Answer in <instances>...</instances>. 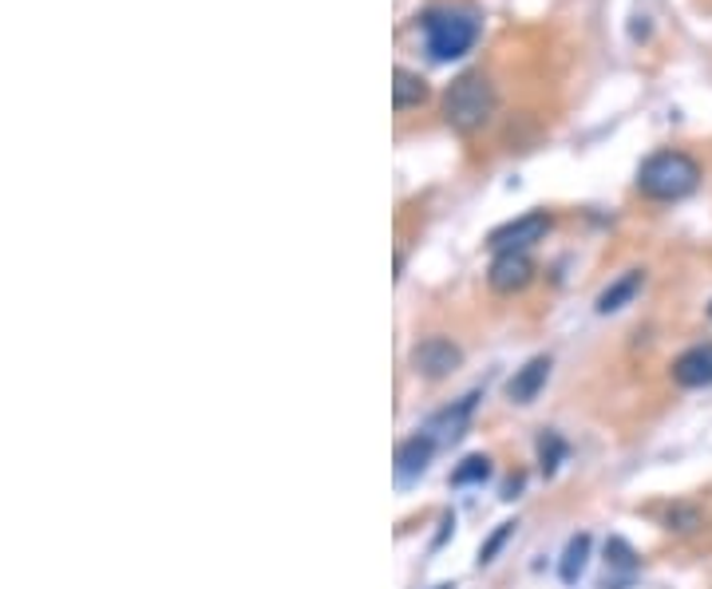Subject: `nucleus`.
<instances>
[{
    "label": "nucleus",
    "mask_w": 712,
    "mask_h": 589,
    "mask_svg": "<svg viewBox=\"0 0 712 589\" xmlns=\"http://www.w3.org/2000/svg\"><path fill=\"white\" fill-rule=\"evenodd\" d=\"M701 186V162L684 151H657L637 171V191L653 202H681Z\"/></svg>",
    "instance_id": "obj_1"
},
{
    "label": "nucleus",
    "mask_w": 712,
    "mask_h": 589,
    "mask_svg": "<svg viewBox=\"0 0 712 589\" xmlns=\"http://www.w3.org/2000/svg\"><path fill=\"white\" fill-rule=\"evenodd\" d=\"M419 32H424L427 56L447 64V60H459L464 52H471V44L479 40V20L467 9L436 4L419 17Z\"/></svg>",
    "instance_id": "obj_2"
},
{
    "label": "nucleus",
    "mask_w": 712,
    "mask_h": 589,
    "mask_svg": "<svg viewBox=\"0 0 712 589\" xmlns=\"http://www.w3.org/2000/svg\"><path fill=\"white\" fill-rule=\"evenodd\" d=\"M495 115V87L483 72H464L447 84L444 92V119L451 131L475 135L479 127L491 124Z\"/></svg>",
    "instance_id": "obj_3"
},
{
    "label": "nucleus",
    "mask_w": 712,
    "mask_h": 589,
    "mask_svg": "<svg viewBox=\"0 0 712 589\" xmlns=\"http://www.w3.org/2000/svg\"><path fill=\"white\" fill-rule=\"evenodd\" d=\"M551 226H554V218L546 210H531V214H522V218L495 229L491 238H487V246H491L495 254H527L534 242H542L551 234Z\"/></svg>",
    "instance_id": "obj_4"
},
{
    "label": "nucleus",
    "mask_w": 712,
    "mask_h": 589,
    "mask_svg": "<svg viewBox=\"0 0 712 589\" xmlns=\"http://www.w3.org/2000/svg\"><path fill=\"white\" fill-rule=\"evenodd\" d=\"M459 361H464V352L447 341V336H427V341H419L416 349H412V364H416V372H424L427 381H444V376H451V372L459 368Z\"/></svg>",
    "instance_id": "obj_5"
},
{
    "label": "nucleus",
    "mask_w": 712,
    "mask_h": 589,
    "mask_svg": "<svg viewBox=\"0 0 712 589\" xmlns=\"http://www.w3.org/2000/svg\"><path fill=\"white\" fill-rule=\"evenodd\" d=\"M487 281L495 293H519L534 281V261L527 254H495Z\"/></svg>",
    "instance_id": "obj_6"
},
{
    "label": "nucleus",
    "mask_w": 712,
    "mask_h": 589,
    "mask_svg": "<svg viewBox=\"0 0 712 589\" xmlns=\"http://www.w3.org/2000/svg\"><path fill=\"white\" fill-rule=\"evenodd\" d=\"M432 456H436V436L416 431V436L404 439V443L396 447V483L404 486V483H412V479L424 475Z\"/></svg>",
    "instance_id": "obj_7"
},
{
    "label": "nucleus",
    "mask_w": 712,
    "mask_h": 589,
    "mask_svg": "<svg viewBox=\"0 0 712 589\" xmlns=\"http://www.w3.org/2000/svg\"><path fill=\"white\" fill-rule=\"evenodd\" d=\"M673 381L681 388H709L712 384V344H693L673 361Z\"/></svg>",
    "instance_id": "obj_8"
},
{
    "label": "nucleus",
    "mask_w": 712,
    "mask_h": 589,
    "mask_svg": "<svg viewBox=\"0 0 712 589\" xmlns=\"http://www.w3.org/2000/svg\"><path fill=\"white\" fill-rule=\"evenodd\" d=\"M546 381H551V356H534V361H527L511 376V384H507V396H511L514 404H531V399L546 388Z\"/></svg>",
    "instance_id": "obj_9"
},
{
    "label": "nucleus",
    "mask_w": 712,
    "mask_h": 589,
    "mask_svg": "<svg viewBox=\"0 0 712 589\" xmlns=\"http://www.w3.org/2000/svg\"><path fill=\"white\" fill-rule=\"evenodd\" d=\"M475 404H479V396L471 392V396L456 399L451 408L436 411V416H432V424H427V436L436 431V443H439V439H444V443H456V439L464 436V428H467V419H471Z\"/></svg>",
    "instance_id": "obj_10"
},
{
    "label": "nucleus",
    "mask_w": 712,
    "mask_h": 589,
    "mask_svg": "<svg viewBox=\"0 0 712 589\" xmlns=\"http://www.w3.org/2000/svg\"><path fill=\"white\" fill-rule=\"evenodd\" d=\"M641 286H646V274H641V269H629V274H621L614 286H606L598 293V313H617V309H626V304L641 293Z\"/></svg>",
    "instance_id": "obj_11"
},
{
    "label": "nucleus",
    "mask_w": 712,
    "mask_h": 589,
    "mask_svg": "<svg viewBox=\"0 0 712 589\" xmlns=\"http://www.w3.org/2000/svg\"><path fill=\"white\" fill-rule=\"evenodd\" d=\"M396 84H392V107L396 111H408V107H419L427 99V79L419 72H408V67H396Z\"/></svg>",
    "instance_id": "obj_12"
},
{
    "label": "nucleus",
    "mask_w": 712,
    "mask_h": 589,
    "mask_svg": "<svg viewBox=\"0 0 712 589\" xmlns=\"http://www.w3.org/2000/svg\"><path fill=\"white\" fill-rule=\"evenodd\" d=\"M589 566V534H574L566 542V550H562V561H559V578L566 586H578V578L586 574Z\"/></svg>",
    "instance_id": "obj_13"
},
{
    "label": "nucleus",
    "mask_w": 712,
    "mask_h": 589,
    "mask_svg": "<svg viewBox=\"0 0 712 589\" xmlns=\"http://www.w3.org/2000/svg\"><path fill=\"white\" fill-rule=\"evenodd\" d=\"M491 479V459L487 456H467L464 463L451 471V483L456 486H475V483H487Z\"/></svg>",
    "instance_id": "obj_14"
},
{
    "label": "nucleus",
    "mask_w": 712,
    "mask_h": 589,
    "mask_svg": "<svg viewBox=\"0 0 712 589\" xmlns=\"http://www.w3.org/2000/svg\"><path fill=\"white\" fill-rule=\"evenodd\" d=\"M562 459H566V443H562L559 431H546V436H539V467H542V475H554Z\"/></svg>",
    "instance_id": "obj_15"
},
{
    "label": "nucleus",
    "mask_w": 712,
    "mask_h": 589,
    "mask_svg": "<svg viewBox=\"0 0 712 589\" xmlns=\"http://www.w3.org/2000/svg\"><path fill=\"white\" fill-rule=\"evenodd\" d=\"M606 561L609 566H617V570H626V574H634L637 570V554L629 550L626 542L621 538H609V546H606Z\"/></svg>",
    "instance_id": "obj_16"
},
{
    "label": "nucleus",
    "mask_w": 712,
    "mask_h": 589,
    "mask_svg": "<svg viewBox=\"0 0 712 589\" xmlns=\"http://www.w3.org/2000/svg\"><path fill=\"white\" fill-rule=\"evenodd\" d=\"M514 526H519V523H499V531H495L491 538H487L483 546H479V566H487V561H495V554H499V546H503V542L514 534Z\"/></svg>",
    "instance_id": "obj_17"
},
{
    "label": "nucleus",
    "mask_w": 712,
    "mask_h": 589,
    "mask_svg": "<svg viewBox=\"0 0 712 589\" xmlns=\"http://www.w3.org/2000/svg\"><path fill=\"white\" fill-rule=\"evenodd\" d=\"M439 589H451V586H439Z\"/></svg>",
    "instance_id": "obj_18"
},
{
    "label": "nucleus",
    "mask_w": 712,
    "mask_h": 589,
    "mask_svg": "<svg viewBox=\"0 0 712 589\" xmlns=\"http://www.w3.org/2000/svg\"><path fill=\"white\" fill-rule=\"evenodd\" d=\"M709 317H712V304H709Z\"/></svg>",
    "instance_id": "obj_19"
}]
</instances>
